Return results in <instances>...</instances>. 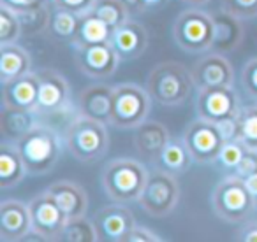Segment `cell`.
Masks as SVG:
<instances>
[{
	"mask_svg": "<svg viewBox=\"0 0 257 242\" xmlns=\"http://www.w3.org/2000/svg\"><path fill=\"white\" fill-rule=\"evenodd\" d=\"M150 170L147 165L134 158H114L102 168V188L113 202H140L141 193L148 181Z\"/></svg>",
	"mask_w": 257,
	"mask_h": 242,
	"instance_id": "1",
	"label": "cell"
},
{
	"mask_svg": "<svg viewBox=\"0 0 257 242\" xmlns=\"http://www.w3.org/2000/svg\"><path fill=\"white\" fill-rule=\"evenodd\" d=\"M64 144L72 158L81 164H93L109 148L107 125L78 112L65 128Z\"/></svg>",
	"mask_w": 257,
	"mask_h": 242,
	"instance_id": "2",
	"label": "cell"
},
{
	"mask_svg": "<svg viewBox=\"0 0 257 242\" xmlns=\"http://www.w3.org/2000/svg\"><path fill=\"white\" fill-rule=\"evenodd\" d=\"M196 82L192 70L183 67L178 62H162L152 68L147 81V90L150 92L155 104L164 107H178L187 102Z\"/></svg>",
	"mask_w": 257,
	"mask_h": 242,
	"instance_id": "3",
	"label": "cell"
},
{
	"mask_svg": "<svg viewBox=\"0 0 257 242\" xmlns=\"http://www.w3.org/2000/svg\"><path fill=\"white\" fill-rule=\"evenodd\" d=\"M15 144L25 160L30 176L48 174L57 165L62 153V139L57 130L41 121H37L29 134Z\"/></svg>",
	"mask_w": 257,
	"mask_h": 242,
	"instance_id": "4",
	"label": "cell"
},
{
	"mask_svg": "<svg viewBox=\"0 0 257 242\" xmlns=\"http://www.w3.org/2000/svg\"><path fill=\"white\" fill-rule=\"evenodd\" d=\"M150 92L136 82H120L113 86V107L109 126L116 130H134L148 120L152 110Z\"/></svg>",
	"mask_w": 257,
	"mask_h": 242,
	"instance_id": "5",
	"label": "cell"
},
{
	"mask_svg": "<svg viewBox=\"0 0 257 242\" xmlns=\"http://www.w3.org/2000/svg\"><path fill=\"white\" fill-rule=\"evenodd\" d=\"M173 39L185 53H210L215 44L213 14L197 8L180 12L173 25Z\"/></svg>",
	"mask_w": 257,
	"mask_h": 242,
	"instance_id": "6",
	"label": "cell"
},
{
	"mask_svg": "<svg viewBox=\"0 0 257 242\" xmlns=\"http://www.w3.org/2000/svg\"><path fill=\"white\" fill-rule=\"evenodd\" d=\"M211 206L220 220L227 223H239L255 210L257 200L246 188L243 178L231 174L215 186L211 193Z\"/></svg>",
	"mask_w": 257,
	"mask_h": 242,
	"instance_id": "7",
	"label": "cell"
},
{
	"mask_svg": "<svg viewBox=\"0 0 257 242\" xmlns=\"http://www.w3.org/2000/svg\"><path fill=\"white\" fill-rule=\"evenodd\" d=\"M180 200V186L176 176L155 167L148 174V181L141 193L140 206L152 218H166L175 210Z\"/></svg>",
	"mask_w": 257,
	"mask_h": 242,
	"instance_id": "8",
	"label": "cell"
},
{
	"mask_svg": "<svg viewBox=\"0 0 257 242\" xmlns=\"http://www.w3.org/2000/svg\"><path fill=\"white\" fill-rule=\"evenodd\" d=\"M182 139L189 148L194 162L199 165L217 164L218 154L225 144V137L222 136L218 125L199 116L185 126Z\"/></svg>",
	"mask_w": 257,
	"mask_h": 242,
	"instance_id": "9",
	"label": "cell"
},
{
	"mask_svg": "<svg viewBox=\"0 0 257 242\" xmlns=\"http://www.w3.org/2000/svg\"><path fill=\"white\" fill-rule=\"evenodd\" d=\"M196 114L215 125L227 120H236L243 106L232 86H210L196 88Z\"/></svg>",
	"mask_w": 257,
	"mask_h": 242,
	"instance_id": "10",
	"label": "cell"
},
{
	"mask_svg": "<svg viewBox=\"0 0 257 242\" xmlns=\"http://www.w3.org/2000/svg\"><path fill=\"white\" fill-rule=\"evenodd\" d=\"M29 209L32 216V230L41 234L46 240H60L69 218L48 190L30 198Z\"/></svg>",
	"mask_w": 257,
	"mask_h": 242,
	"instance_id": "11",
	"label": "cell"
},
{
	"mask_svg": "<svg viewBox=\"0 0 257 242\" xmlns=\"http://www.w3.org/2000/svg\"><path fill=\"white\" fill-rule=\"evenodd\" d=\"M76 67L83 76L90 79H109L116 72L120 56L114 51L111 42L92 44V46H76L74 48Z\"/></svg>",
	"mask_w": 257,
	"mask_h": 242,
	"instance_id": "12",
	"label": "cell"
},
{
	"mask_svg": "<svg viewBox=\"0 0 257 242\" xmlns=\"http://www.w3.org/2000/svg\"><path fill=\"white\" fill-rule=\"evenodd\" d=\"M39 78V96L37 114H58L71 107V86L67 79L53 68L37 70Z\"/></svg>",
	"mask_w": 257,
	"mask_h": 242,
	"instance_id": "13",
	"label": "cell"
},
{
	"mask_svg": "<svg viewBox=\"0 0 257 242\" xmlns=\"http://www.w3.org/2000/svg\"><path fill=\"white\" fill-rule=\"evenodd\" d=\"M93 223H95L99 240L106 242H125L127 235L136 226L133 210L125 204L118 202L97 210L93 216Z\"/></svg>",
	"mask_w": 257,
	"mask_h": 242,
	"instance_id": "14",
	"label": "cell"
},
{
	"mask_svg": "<svg viewBox=\"0 0 257 242\" xmlns=\"http://www.w3.org/2000/svg\"><path fill=\"white\" fill-rule=\"evenodd\" d=\"M192 78L196 88L210 86H234V68L224 56V53L210 51L192 67Z\"/></svg>",
	"mask_w": 257,
	"mask_h": 242,
	"instance_id": "15",
	"label": "cell"
},
{
	"mask_svg": "<svg viewBox=\"0 0 257 242\" xmlns=\"http://www.w3.org/2000/svg\"><path fill=\"white\" fill-rule=\"evenodd\" d=\"M32 230V216L29 204L8 198L0 204V240L22 242Z\"/></svg>",
	"mask_w": 257,
	"mask_h": 242,
	"instance_id": "16",
	"label": "cell"
},
{
	"mask_svg": "<svg viewBox=\"0 0 257 242\" xmlns=\"http://www.w3.org/2000/svg\"><path fill=\"white\" fill-rule=\"evenodd\" d=\"M111 44L121 62H131L140 58L148 48V32L140 22L128 20L116 30H113Z\"/></svg>",
	"mask_w": 257,
	"mask_h": 242,
	"instance_id": "17",
	"label": "cell"
},
{
	"mask_svg": "<svg viewBox=\"0 0 257 242\" xmlns=\"http://www.w3.org/2000/svg\"><path fill=\"white\" fill-rule=\"evenodd\" d=\"M39 78L37 72H29L22 78L2 82V106L29 109L37 112Z\"/></svg>",
	"mask_w": 257,
	"mask_h": 242,
	"instance_id": "18",
	"label": "cell"
},
{
	"mask_svg": "<svg viewBox=\"0 0 257 242\" xmlns=\"http://www.w3.org/2000/svg\"><path fill=\"white\" fill-rule=\"evenodd\" d=\"M171 136L169 130L159 121H145L136 128L134 134V148L143 160L155 164L164 151L166 144L169 142Z\"/></svg>",
	"mask_w": 257,
	"mask_h": 242,
	"instance_id": "19",
	"label": "cell"
},
{
	"mask_svg": "<svg viewBox=\"0 0 257 242\" xmlns=\"http://www.w3.org/2000/svg\"><path fill=\"white\" fill-rule=\"evenodd\" d=\"M111 107H113V86L107 84H90L79 93L78 112L92 120L102 121L109 125Z\"/></svg>",
	"mask_w": 257,
	"mask_h": 242,
	"instance_id": "20",
	"label": "cell"
},
{
	"mask_svg": "<svg viewBox=\"0 0 257 242\" xmlns=\"http://www.w3.org/2000/svg\"><path fill=\"white\" fill-rule=\"evenodd\" d=\"M48 192L55 196V200L62 207V210L67 214L69 220L85 216L86 210H88V195L78 182L69 181V179L55 181L53 184H50Z\"/></svg>",
	"mask_w": 257,
	"mask_h": 242,
	"instance_id": "21",
	"label": "cell"
},
{
	"mask_svg": "<svg viewBox=\"0 0 257 242\" xmlns=\"http://www.w3.org/2000/svg\"><path fill=\"white\" fill-rule=\"evenodd\" d=\"M215 22V44L213 50L218 53H231L239 44L243 42L245 28H243V20L229 14L225 11L213 12Z\"/></svg>",
	"mask_w": 257,
	"mask_h": 242,
	"instance_id": "22",
	"label": "cell"
},
{
	"mask_svg": "<svg viewBox=\"0 0 257 242\" xmlns=\"http://www.w3.org/2000/svg\"><path fill=\"white\" fill-rule=\"evenodd\" d=\"M29 174L25 160L15 142L4 140L0 150V188L9 190L18 186Z\"/></svg>",
	"mask_w": 257,
	"mask_h": 242,
	"instance_id": "23",
	"label": "cell"
},
{
	"mask_svg": "<svg viewBox=\"0 0 257 242\" xmlns=\"http://www.w3.org/2000/svg\"><path fill=\"white\" fill-rule=\"evenodd\" d=\"M29 72H32V56L29 51L16 42L0 46V81L8 82Z\"/></svg>",
	"mask_w": 257,
	"mask_h": 242,
	"instance_id": "24",
	"label": "cell"
},
{
	"mask_svg": "<svg viewBox=\"0 0 257 242\" xmlns=\"http://www.w3.org/2000/svg\"><path fill=\"white\" fill-rule=\"evenodd\" d=\"M37 116L39 114L36 110L2 106V136H4V140L18 142L37 123Z\"/></svg>",
	"mask_w": 257,
	"mask_h": 242,
	"instance_id": "25",
	"label": "cell"
},
{
	"mask_svg": "<svg viewBox=\"0 0 257 242\" xmlns=\"http://www.w3.org/2000/svg\"><path fill=\"white\" fill-rule=\"evenodd\" d=\"M192 164H194V158L182 137H178V139L171 137L169 142L166 144L164 151L161 153V156H159V160L154 165L164 168L166 172H169L173 176H182L189 170Z\"/></svg>",
	"mask_w": 257,
	"mask_h": 242,
	"instance_id": "26",
	"label": "cell"
},
{
	"mask_svg": "<svg viewBox=\"0 0 257 242\" xmlns=\"http://www.w3.org/2000/svg\"><path fill=\"white\" fill-rule=\"evenodd\" d=\"M111 36H113V30L90 11L85 16H81L78 34H76V39L71 42V46L76 48V46H92V44L111 42Z\"/></svg>",
	"mask_w": 257,
	"mask_h": 242,
	"instance_id": "27",
	"label": "cell"
},
{
	"mask_svg": "<svg viewBox=\"0 0 257 242\" xmlns=\"http://www.w3.org/2000/svg\"><path fill=\"white\" fill-rule=\"evenodd\" d=\"M79 22H81V16H78L76 12L53 8L48 30H50V34L55 39L72 42L76 39V34H78Z\"/></svg>",
	"mask_w": 257,
	"mask_h": 242,
	"instance_id": "28",
	"label": "cell"
},
{
	"mask_svg": "<svg viewBox=\"0 0 257 242\" xmlns=\"http://www.w3.org/2000/svg\"><path fill=\"white\" fill-rule=\"evenodd\" d=\"M92 12L97 18L102 20L111 30H116L118 26H121L133 18L128 9L121 4L120 0H97Z\"/></svg>",
	"mask_w": 257,
	"mask_h": 242,
	"instance_id": "29",
	"label": "cell"
},
{
	"mask_svg": "<svg viewBox=\"0 0 257 242\" xmlns=\"http://www.w3.org/2000/svg\"><path fill=\"white\" fill-rule=\"evenodd\" d=\"M60 240L69 242H95L99 240L97 228L93 220H88L86 216L71 218L65 224V230L62 234Z\"/></svg>",
	"mask_w": 257,
	"mask_h": 242,
	"instance_id": "30",
	"label": "cell"
},
{
	"mask_svg": "<svg viewBox=\"0 0 257 242\" xmlns=\"http://www.w3.org/2000/svg\"><path fill=\"white\" fill-rule=\"evenodd\" d=\"M238 140L257 150V102L243 107L238 116Z\"/></svg>",
	"mask_w": 257,
	"mask_h": 242,
	"instance_id": "31",
	"label": "cell"
},
{
	"mask_svg": "<svg viewBox=\"0 0 257 242\" xmlns=\"http://www.w3.org/2000/svg\"><path fill=\"white\" fill-rule=\"evenodd\" d=\"M22 34L23 28L18 12L9 9L8 6H0V46L18 42Z\"/></svg>",
	"mask_w": 257,
	"mask_h": 242,
	"instance_id": "32",
	"label": "cell"
},
{
	"mask_svg": "<svg viewBox=\"0 0 257 242\" xmlns=\"http://www.w3.org/2000/svg\"><path fill=\"white\" fill-rule=\"evenodd\" d=\"M245 151H246V146L241 142V140H238V139L225 140L224 148H222L220 154H218L217 164L220 165L224 170L232 172V174H234V170L238 168V165H239V162H241Z\"/></svg>",
	"mask_w": 257,
	"mask_h": 242,
	"instance_id": "33",
	"label": "cell"
},
{
	"mask_svg": "<svg viewBox=\"0 0 257 242\" xmlns=\"http://www.w3.org/2000/svg\"><path fill=\"white\" fill-rule=\"evenodd\" d=\"M20 16V22H22V28L25 34H39L50 26V20H51V12L50 9L41 8L36 11H29V12H22Z\"/></svg>",
	"mask_w": 257,
	"mask_h": 242,
	"instance_id": "34",
	"label": "cell"
},
{
	"mask_svg": "<svg viewBox=\"0 0 257 242\" xmlns=\"http://www.w3.org/2000/svg\"><path fill=\"white\" fill-rule=\"evenodd\" d=\"M220 9L243 22L257 18V0H220Z\"/></svg>",
	"mask_w": 257,
	"mask_h": 242,
	"instance_id": "35",
	"label": "cell"
},
{
	"mask_svg": "<svg viewBox=\"0 0 257 242\" xmlns=\"http://www.w3.org/2000/svg\"><path fill=\"white\" fill-rule=\"evenodd\" d=\"M241 88L252 100L257 102V56L250 58L241 70Z\"/></svg>",
	"mask_w": 257,
	"mask_h": 242,
	"instance_id": "36",
	"label": "cell"
},
{
	"mask_svg": "<svg viewBox=\"0 0 257 242\" xmlns=\"http://www.w3.org/2000/svg\"><path fill=\"white\" fill-rule=\"evenodd\" d=\"M97 0H51L53 8L65 9V11L76 12L78 16H85L95 6Z\"/></svg>",
	"mask_w": 257,
	"mask_h": 242,
	"instance_id": "37",
	"label": "cell"
},
{
	"mask_svg": "<svg viewBox=\"0 0 257 242\" xmlns=\"http://www.w3.org/2000/svg\"><path fill=\"white\" fill-rule=\"evenodd\" d=\"M236 176L239 178H248L252 174H257V150H252V148H246L245 154H243L241 162H239L238 168L234 170Z\"/></svg>",
	"mask_w": 257,
	"mask_h": 242,
	"instance_id": "38",
	"label": "cell"
},
{
	"mask_svg": "<svg viewBox=\"0 0 257 242\" xmlns=\"http://www.w3.org/2000/svg\"><path fill=\"white\" fill-rule=\"evenodd\" d=\"M0 6H8L15 12L22 14V12L36 11V9L46 8L48 0H0Z\"/></svg>",
	"mask_w": 257,
	"mask_h": 242,
	"instance_id": "39",
	"label": "cell"
},
{
	"mask_svg": "<svg viewBox=\"0 0 257 242\" xmlns=\"http://www.w3.org/2000/svg\"><path fill=\"white\" fill-rule=\"evenodd\" d=\"M161 240H162V237L155 234L154 230L136 224V226L133 228V232L127 235V240L125 242H161Z\"/></svg>",
	"mask_w": 257,
	"mask_h": 242,
	"instance_id": "40",
	"label": "cell"
},
{
	"mask_svg": "<svg viewBox=\"0 0 257 242\" xmlns=\"http://www.w3.org/2000/svg\"><path fill=\"white\" fill-rule=\"evenodd\" d=\"M218 128H220L222 136L225 137V140L238 139V118L236 120L222 121V123H218Z\"/></svg>",
	"mask_w": 257,
	"mask_h": 242,
	"instance_id": "41",
	"label": "cell"
},
{
	"mask_svg": "<svg viewBox=\"0 0 257 242\" xmlns=\"http://www.w3.org/2000/svg\"><path fill=\"white\" fill-rule=\"evenodd\" d=\"M236 237L243 242H257V221H250L243 228H239Z\"/></svg>",
	"mask_w": 257,
	"mask_h": 242,
	"instance_id": "42",
	"label": "cell"
},
{
	"mask_svg": "<svg viewBox=\"0 0 257 242\" xmlns=\"http://www.w3.org/2000/svg\"><path fill=\"white\" fill-rule=\"evenodd\" d=\"M120 2L128 9L131 16H141L145 11H147L143 0H120Z\"/></svg>",
	"mask_w": 257,
	"mask_h": 242,
	"instance_id": "43",
	"label": "cell"
},
{
	"mask_svg": "<svg viewBox=\"0 0 257 242\" xmlns=\"http://www.w3.org/2000/svg\"><path fill=\"white\" fill-rule=\"evenodd\" d=\"M143 2L147 11H157V9H162L168 4V0H143Z\"/></svg>",
	"mask_w": 257,
	"mask_h": 242,
	"instance_id": "44",
	"label": "cell"
},
{
	"mask_svg": "<svg viewBox=\"0 0 257 242\" xmlns=\"http://www.w3.org/2000/svg\"><path fill=\"white\" fill-rule=\"evenodd\" d=\"M243 181H245L246 188L250 190V193H252V195L255 196V200H257V174L248 176V178H245Z\"/></svg>",
	"mask_w": 257,
	"mask_h": 242,
	"instance_id": "45",
	"label": "cell"
},
{
	"mask_svg": "<svg viewBox=\"0 0 257 242\" xmlns=\"http://www.w3.org/2000/svg\"><path fill=\"white\" fill-rule=\"evenodd\" d=\"M183 4H189V6H194V8H199V6H204L208 4L210 0H182Z\"/></svg>",
	"mask_w": 257,
	"mask_h": 242,
	"instance_id": "46",
	"label": "cell"
}]
</instances>
